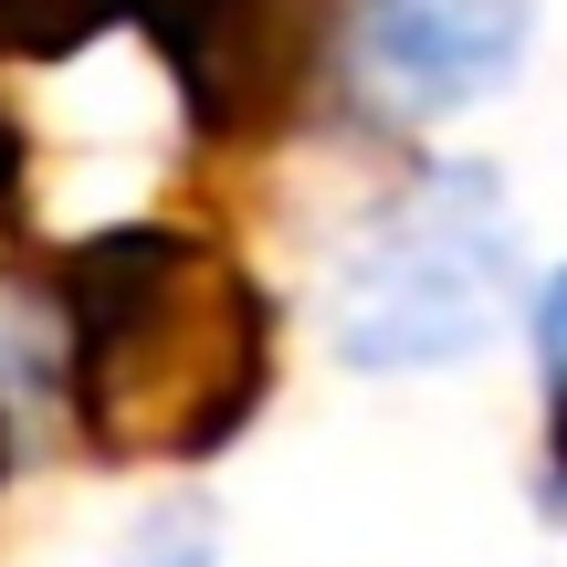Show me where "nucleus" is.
I'll list each match as a JSON object with an SVG mask.
<instances>
[{"mask_svg": "<svg viewBox=\"0 0 567 567\" xmlns=\"http://www.w3.org/2000/svg\"><path fill=\"white\" fill-rule=\"evenodd\" d=\"M526 337H536V368H547V389H567V264H557L547 284H536Z\"/></svg>", "mask_w": 567, "mask_h": 567, "instance_id": "obj_4", "label": "nucleus"}, {"mask_svg": "<svg viewBox=\"0 0 567 567\" xmlns=\"http://www.w3.org/2000/svg\"><path fill=\"white\" fill-rule=\"evenodd\" d=\"M526 305V252H515V189L484 158H421L358 243L326 274V337L347 368H452L505 337Z\"/></svg>", "mask_w": 567, "mask_h": 567, "instance_id": "obj_2", "label": "nucleus"}, {"mask_svg": "<svg viewBox=\"0 0 567 567\" xmlns=\"http://www.w3.org/2000/svg\"><path fill=\"white\" fill-rule=\"evenodd\" d=\"M326 53L379 126H442L526 74L536 0H337Z\"/></svg>", "mask_w": 567, "mask_h": 567, "instance_id": "obj_3", "label": "nucleus"}, {"mask_svg": "<svg viewBox=\"0 0 567 567\" xmlns=\"http://www.w3.org/2000/svg\"><path fill=\"white\" fill-rule=\"evenodd\" d=\"M0 484H11V421H0Z\"/></svg>", "mask_w": 567, "mask_h": 567, "instance_id": "obj_8", "label": "nucleus"}, {"mask_svg": "<svg viewBox=\"0 0 567 567\" xmlns=\"http://www.w3.org/2000/svg\"><path fill=\"white\" fill-rule=\"evenodd\" d=\"M53 379L105 463H210L274 389V295L210 231L116 221L53 274Z\"/></svg>", "mask_w": 567, "mask_h": 567, "instance_id": "obj_1", "label": "nucleus"}, {"mask_svg": "<svg viewBox=\"0 0 567 567\" xmlns=\"http://www.w3.org/2000/svg\"><path fill=\"white\" fill-rule=\"evenodd\" d=\"M557 400V442H547V463H557V494H567V389H547Z\"/></svg>", "mask_w": 567, "mask_h": 567, "instance_id": "obj_7", "label": "nucleus"}, {"mask_svg": "<svg viewBox=\"0 0 567 567\" xmlns=\"http://www.w3.org/2000/svg\"><path fill=\"white\" fill-rule=\"evenodd\" d=\"M116 567H221V557H210V536H200V526H158L147 547H126Z\"/></svg>", "mask_w": 567, "mask_h": 567, "instance_id": "obj_5", "label": "nucleus"}, {"mask_svg": "<svg viewBox=\"0 0 567 567\" xmlns=\"http://www.w3.org/2000/svg\"><path fill=\"white\" fill-rule=\"evenodd\" d=\"M11 200H21V137H11V116H0V221H11Z\"/></svg>", "mask_w": 567, "mask_h": 567, "instance_id": "obj_6", "label": "nucleus"}]
</instances>
